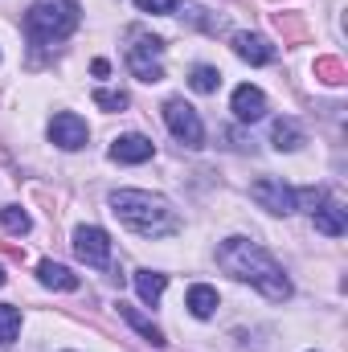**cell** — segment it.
<instances>
[{"mask_svg": "<svg viewBox=\"0 0 348 352\" xmlns=\"http://www.w3.org/2000/svg\"><path fill=\"white\" fill-rule=\"evenodd\" d=\"M217 263H221L226 274H234V278H242V283L259 287L262 295H266V299H274V303L291 299V278H287V270L274 263L259 242L226 238V242L217 246Z\"/></svg>", "mask_w": 348, "mask_h": 352, "instance_id": "6da1fadb", "label": "cell"}, {"mask_svg": "<svg viewBox=\"0 0 348 352\" xmlns=\"http://www.w3.org/2000/svg\"><path fill=\"white\" fill-rule=\"evenodd\" d=\"M111 213L140 238H173L180 230V217L176 209L156 197V192H140V188H119L111 192Z\"/></svg>", "mask_w": 348, "mask_h": 352, "instance_id": "7a4b0ae2", "label": "cell"}, {"mask_svg": "<svg viewBox=\"0 0 348 352\" xmlns=\"http://www.w3.org/2000/svg\"><path fill=\"white\" fill-rule=\"evenodd\" d=\"M83 12H78V0H37L29 12H25V33L33 41H62L78 29Z\"/></svg>", "mask_w": 348, "mask_h": 352, "instance_id": "3957f363", "label": "cell"}, {"mask_svg": "<svg viewBox=\"0 0 348 352\" xmlns=\"http://www.w3.org/2000/svg\"><path fill=\"white\" fill-rule=\"evenodd\" d=\"M131 45H127V70L140 78V82H160L164 78V66H160V54H164V41L144 33V29H131L127 33Z\"/></svg>", "mask_w": 348, "mask_h": 352, "instance_id": "277c9868", "label": "cell"}, {"mask_svg": "<svg viewBox=\"0 0 348 352\" xmlns=\"http://www.w3.org/2000/svg\"><path fill=\"white\" fill-rule=\"evenodd\" d=\"M164 123H168V131H173L184 148H201V144H205L201 115H197L184 98H168V102H164Z\"/></svg>", "mask_w": 348, "mask_h": 352, "instance_id": "5b68a950", "label": "cell"}, {"mask_svg": "<svg viewBox=\"0 0 348 352\" xmlns=\"http://www.w3.org/2000/svg\"><path fill=\"white\" fill-rule=\"evenodd\" d=\"M74 254L87 266L102 270V266L111 263V238H107V230H98V226H78V230H74Z\"/></svg>", "mask_w": 348, "mask_h": 352, "instance_id": "8992f818", "label": "cell"}, {"mask_svg": "<svg viewBox=\"0 0 348 352\" xmlns=\"http://www.w3.org/2000/svg\"><path fill=\"white\" fill-rule=\"evenodd\" d=\"M250 197L259 201L262 209H270V213H295V188L283 184L279 176H259L250 184Z\"/></svg>", "mask_w": 348, "mask_h": 352, "instance_id": "52a82bcc", "label": "cell"}, {"mask_svg": "<svg viewBox=\"0 0 348 352\" xmlns=\"http://www.w3.org/2000/svg\"><path fill=\"white\" fill-rule=\"evenodd\" d=\"M87 119H78L74 111H62V115H54V123H50V140L62 148V152H78V148H87Z\"/></svg>", "mask_w": 348, "mask_h": 352, "instance_id": "ba28073f", "label": "cell"}, {"mask_svg": "<svg viewBox=\"0 0 348 352\" xmlns=\"http://www.w3.org/2000/svg\"><path fill=\"white\" fill-rule=\"evenodd\" d=\"M230 111L242 119V123H259L262 115H266V94H262L259 87H238L234 90V98H230Z\"/></svg>", "mask_w": 348, "mask_h": 352, "instance_id": "9c48e42d", "label": "cell"}, {"mask_svg": "<svg viewBox=\"0 0 348 352\" xmlns=\"http://www.w3.org/2000/svg\"><path fill=\"white\" fill-rule=\"evenodd\" d=\"M152 140L148 135H119L115 144H111V160H119V164H144V160H152Z\"/></svg>", "mask_w": 348, "mask_h": 352, "instance_id": "30bf717a", "label": "cell"}, {"mask_svg": "<svg viewBox=\"0 0 348 352\" xmlns=\"http://www.w3.org/2000/svg\"><path fill=\"white\" fill-rule=\"evenodd\" d=\"M234 54L242 58V62H250V66H266V62H274V45L259 37V33H238L234 37Z\"/></svg>", "mask_w": 348, "mask_h": 352, "instance_id": "8fae6325", "label": "cell"}, {"mask_svg": "<svg viewBox=\"0 0 348 352\" xmlns=\"http://www.w3.org/2000/svg\"><path fill=\"white\" fill-rule=\"evenodd\" d=\"M119 320H127V324H131V328H135V332L148 340V344L164 349V332H160V328H156V324H152V320L140 311V307H131V303H119Z\"/></svg>", "mask_w": 348, "mask_h": 352, "instance_id": "7c38bea8", "label": "cell"}, {"mask_svg": "<svg viewBox=\"0 0 348 352\" xmlns=\"http://www.w3.org/2000/svg\"><path fill=\"white\" fill-rule=\"evenodd\" d=\"M37 274H41V283L54 287V291H78V274L62 263H50V258H45V263L37 266Z\"/></svg>", "mask_w": 348, "mask_h": 352, "instance_id": "4fadbf2b", "label": "cell"}, {"mask_svg": "<svg viewBox=\"0 0 348 352\" xmlns=\"http://www.w3.org/2000/svg\"><path fill=\"white\" fill-rule=\"evenodd\" d=\"M312 217H316V230H320V234H328V238H340V234L348 230L345 209H340V205H316V209H312Z\"/></svg>", "mask_w": 348, "mask_h": 352, "instance_id": "5bb4252c", "label": "cell"}, {"mask_svg": "<svg viewBox=\"0 0 348 352\" xmlns=\"http://www.w3.org/2000/svg\"><path fill=\"white\" fill-rule=\"evenodd\" d=\"M270 144H274L279 152H295V148L303 144V127H299L295 119H274V127H270Z\"/></svg>", "mask_w": 348, "mask_h": 352, "instance_id": "9a60e30c", "label": "cell"}, {"mask_svg": "<svg viewBox=\"0 0 348 352\" xmlns=\"http://www.w3.org/2000/svg\"><path fill=\"white\" fill-rule=\"evenodd\" d=\"M188 311L197 316V320H209L213 311H217V291L213 287H205V283H197V287H188Z\"/></svg>", "mask_w": 348, "mask_h": 352, "instance_id": "2e32d148", "label": "cell"}, {"mask_svg": "<svg viewBox=\"0 0 348 352\" xmlns=\"http://www.w3.org/2000/svg\"><path fill=\"white\" fill-rule=\"evenodd\" d=\"M164 287H168V274H160V270H135V291H140L144 303H156L164 295Z\"/></svg>", "mask_w": 348, "mask_h": 352, "instance_id": "e0dca14e", "label": "cell"}, {"mask_svg": "<svg viewBox=\"0 0 348 352\" xmlns=\"http://www.w3.org/2000/svg\"><path fill=\"white\" fill-rule=\"evenodd\" d=\"M0 226H4L8 234H29V230H33V221H29V213H25L21 205H4V209H0Z\"/></svg>", "mask_w": 348, "mask_h": 352, "instance_id": "ac0fdd59", "label": "cell"}, {"mask_svg": "<svg viewBox=\"0 0 348 352\" xmlns=\"http://www.w3.org/2000/svg\"><path fill=\"white\" fill-rule=\"evenodd\" d=\"M188 87L197 90V94H213V90L221 87V74H217L213 66H197V70L188 74Z\"/></svg>", "mask_w": 348, "mask_h": 352, "instance_id": "d6986e66", "label": "cell"}, {"mask_svg": "<svg viewBox=\"0 0 348 352\" xmlns=\"http://www.w3.org/2000/svg\"><path fill=\"white\" fill-rule=\"evenodd\" d=\"M21 332V311L12 303H0V344H12Z\"/></svg>", "mask_w": 348, "mask_h": 352, "instance_id": "ffe728a7", "label": "cell"}, {"mask_svg": "<svg viewBox=\"0 0 348 352\" xmlns=\"http://www.w3.org/2000/svg\"><path fill=\"white\" fill-rule=\"evenodd\" d=\"M316 74H320L328 87H340V82H345V66H340L336 58H320V62H316Z\"/></svg>", "mask_w": 348, "mask_h": 352, "instance_id": "44dd1931", "label": "cell"}, {"mask_svg": "<svg viewBox=\"0 0 348 352\" xmlns=\"http://www.w3.org/2000/svg\"><path fill=\"white\" fill-rule=\"evenodd\" d=\"M94 102H98L102 111H123V107H127V94H123V90H94Z\"/></svg>", "mask_w": 348, "mask_h": 352, "instance_id": "7402d4cb", "label": "cell"}, {"mask_svg": "<svg viewBox=\"0 0 348 352\" xmlns=\"http://www.w3.org/2000/svg\"><path fill=\"white\" fill-rule=\"evenodd\" d=\"M144 12H173V8H180V0H135Z\"/></svg>", "mask_w": 348, "mask_h": 352, "instance_id": "603a6c76", "label": "cell"}, {"mask_svg": "<svg viewBox=\"0 0 348 352\" xmlns=\"http://www.w3.org/2000/svg\"><path fill=\"white\" fill-rule=\"evenodd\" d=\"M4 278H8V274H4V266H0V287H4Z\"/></svg>", "mask_w": 348, "mask_h": 352, "instance_id": "cb8c5ba5", "label": "cell"}]
</instances>
